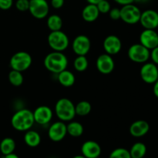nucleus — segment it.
I'll return each instance as SVG.
<instances>
[{"instance_id": "nucleus-1", "label": "nucleus", "mask_w": 158, "mask_h": 158, "mask_svg": "<svg viewBox=\"0 0 158 158\" xmlns=\"http://www.w3.org/2000/svg\"><path fill=\"white\" fill-rule=\"evenodd\" d=\"M68 59L63 52L53 51L48 54L44 59V66L48 71L58 74L66 69Z\"/></svg>"}, {"instance_id": "nucleus-2", "label": "nucleus", "mask_w": 158, "mask_h": 158, "mask_svg": "<svg viewBox=\"0 0 158 158\" xmlns=\"http://www.w3.org/2000/svg\"><path fill=\"white\" fill-rule=\"evenodd\" d=\"M35 120L33 113L28 109H22L16 111L11 119L12 127L18 131H27L33 126Z\"/></svg>"}, {"instance_id": "nucleus-3", "label": "nucleus", "mask_w": 158, "mask_h": 158, "mask_svg": "<svg viewBox=\"0 0 158 158\" xmlns=\"http://www.w3.org/2000/svg\"><path fill=\"white\" fill-rule=\"evenodd\" d=\"M55 114L61 121H71L76 116L75 105L69 99H60L55 105Z\"/></svg>"}, {"instance_id": "nucleus-4", "label": "nucleus", "mask_w": 158, "mask_h": 158, "mask_svg": "<svg viewBox=\"0 0 158 158\" xmlns=\"http://www.w3.org/2000/svg\"><path fill=\"white\" fill-rule=\"evenodd\" d=\"M48 44L53 51L63 52L69 46V40L63 31H52L48 35Z\"/></svg>"}, {"instance_id": "nucleus-5", "label": "nucleus", "mask_w": 158, "mask_h": 158, "mask_svg": "<svg viewBox=\"0 0 158 158\" xmlns=\"http://www.w3.org/2000/svg\"><path fill=\"white\" fill-rule=\"evenodd\" d=\"M32 56L30 54L24 51L17 52L11 57L10 67L14 70L23 73L30 67L32 64Z\"/></svg>"}, {"instance_id": "nucleus-6", "label": "nucleus", "mask_w": 158, "mask_h": 158, "mask_svg": "<svg viewBox=\"0 0 158 158\" xmlns=\"http://www.w3.org/2000/svg\"><path fill=\"white\" fill-rule=\"evenodd\" d=\"M141 11L137 6L131 4L124 5L120 9V19L129 25L137 24L140 22Z\"/></svg>"}, {"instance_id": "nucleus-7", "label": "nucleus", "mask_w": 158, "mask_h": 158, "mask_svg": "<svg viewBox=\"0 0 158 158\" xmlns=\"http://www.w3.org/2000/svg\"><path fill=\"white\" fill-rule=\"evenodd\" d=\"M128 57L132 62L137 63H144L150 59V49L140 43L132 45L128 49Z\"/></svg>"}, {"instance_id": "nucleus-8", "label": "nucleus", "mask_w": 158, "mask_h": 158, "mask_svg": "<svg viewBox=\"0 0 158 158\" xmlns=\"http://www.w3.org/2000/svg\"><path fill=\"white\" fill-rule=\"evenodd\" d=\"M29 11L37 19L46 18L49 12V6L46 0H29Z\"/></svg>"}, {"instance_id": "nucleus-9", "label": "nucleus", "mask_w": 158, "mask_h": 158, "mask_svg": "<svg viewBox=\"0 0 158 158\" xmlns=\"http://www.w3.org/2000/svg\"><path fill=\"white\" fill-rule=\"evenodd\" d=\"M140 75L143 82L154 84L158 80V68L154 63H144L140 68Z\"/></svg>"}, {"instance_id": "nucleus-10", "label": "nucleus", "mask_w": 158, "mask_h": 158, "mask_svg": "<svg viewBox=\"0 0 158 158\" xmlns=\"http://www.w3.org/2000/svg\"><path fill=\"white\" fill-rule=\"evenodd\" d=\"M67 134L66 124L63 121H56L52 123L48 130V136L53 142H60Z\"/></svg>"}, {"instance_id": "nucleus-11", "label": "nucleus", "mask_w": 158, "mask_h": 158, "mask_svg": "<svg viewBox=\"0 0 158 158\" xmlns=\"http://www.w3.org/2000/svg\"><path fill=\"white\" fill-rule=\"evenodd\" d=\"M73 50L77 56H86L91 48V42L85 35H79L73 42Z\"/></svg>"}, {"instance_id": "nucleus-12", "label": "nucleus", "mask_w": 158, "mask_h": 158, "mask_svg": "<svg viewBox=\"0 0 158 158\" xmlns=\"http://www.w3.org/2000/svg\"><path fill=\"white\" fill-rule=\"evenodd\" d=\"M96 66L99 72L104 75L111 73L115 67V63L112 56L107 53L101 54L97 59Z\"/></svg>"}, {"instance_id": "nucleus-13", "label": "nucleus", "mask_w": 158, "mask_h": 158, "mask_svg": "<svg viewBox=\"0 0 158 158\" xmlns=\"http://www.w3.org/2000/svg\"><path fill=\"white\" fill-rule=\"evenodd\" d=\"M140 23L144 29H155L158 26V12L153 9H147L141 12Z\"/></svg>"}, {"instance_id": "nucleus-14", "label": "nucleus", "mask_w": 158, "mask_h": 158, "mask_svg": "<svg viewBox=\"0 0 158 158\" xmlns=\"http://www.w3.org/2000/svg\"><path fill=\"white\" fill-rule=\"evenodd\" d=\"M33 117L35 123L40 125H46L52 118V109L47 106H40L33 111Z\"/></svg>"}, {"instance_id": "nucleus-15", "label": "nucleus", "mask_w": 158, "mask_h": 158, "mask_svg": "<svg viewBox=\"0 0 158 158\" xmlns=\"http://www.w3.org/2000/svg\"><path fill=\"white\" fill-rule=\"evenodd\" d=\"M140 43L151 50L158 45V34L154 29H145L140 35Z\"/></svg>"}, {"instance_id": "nucleus-16", "label": "nucleus", "mask_w": 158, "mask_h": 158, "mask_svg": "<svg viewBox=\"0 0 158 158\" xmlns=\"http://www.w3.org/2000/svg\"><path fill=\"white\" fill-rule=\"evenodd\" d=\"M103 46L106 53L113 56L120 52L122 48V43L118 36L110 35L105 38Z\"/></svg>"}, {"instance_id": "nucleus-17", "label": "nucleus", "mask_w": 158, "mask_h": 158, "mask_svg": "<svg viewBox=\"0 0 158 158\" xmlns=\"http://www.w3.org/2000/svg\"><path fill=\"white\" fill-rule=\"evenodd\" d=\"M82 155L86 158L99 157L101 154V148L97 142L94 140H87L81 147Z\"/></svg>"}, {"instance_id": "nucleus-18", "label": "nucleus", "mask_w": 158, "mask_h": 158, "mask_svg": "<svg viewBox=\"0 0 158 158\" xmlns=\"http://www.w3.org/2000/svg\"><path fill=\"white\" fill-rule=\"evenodd\" d=\"M150 130V125L146 120L134 121L130 127V133L134 137H141L146 135Z\"/></svg>"}, {"instance_id": "nucleus-19", "label": "nucleus", "mask_w": 158, "mask_h": 158, "mask_svg": "<svg viewBox=\"0 0 158 158\" xmlns=\"http://www.w3.org/2000/svg\"><path fill=\"white\" fill-rule=\"evenodd\" d=\"M100 14L97 5L88 4L87 6L83 8V11H82V18L84 21L92 23L98 19Z\"/></svg>"}, {"instance_id": "nucleus-20", "label": "nucleus", "mask_w": 158, "mask_h": 158, "mask_svg": "<svg viewBox=\"0 0 158 158\" xmlns=\"http://www.w3.org/2000/svg\"><path fill=\"white\" fill-rule=\"evenodd\" d=\"M58 75V81L64 87H70L75 83V76L71 71L65 69Z\"/></svg>"}, {"instance_id": "nucleus-21", "label": "nucleus", "mask_w": 158, "mask_h": 158, "mask_svg": "<svg viewBox=\"0 0 158 158\" xmlns=\"http://www.w3.org/2000/svg\"><path fill=\"white\" fill-rule=\"evenodd\" d=\"M24 141L27 146L35 148L41 143V137L37 131L29 130L24 135Z\"/></svg>"}, {"instance_id": "nucleus-22", "label": "nucleus", "mask_w": 158, "mask_h": 158, "mask_svg": "<svg viewBox=\"0 0 158 158\" xmlns=\"http://www.w3.org/2000/svg\"><path fill=\"white\" fill-rule=\"evenodd\" d=\"M66 131L67 134L73 137H79L83 134V127L80 123L77 121H69L66 125Z\"/></svg>"}, {"instance_id": "nucleus-23", "label": "nucleus", "mask_w": 158, "mask_h": 158, "mask_svg": "<svg viewBox=\"0 0 158 158\" xmlns=\"http://www.w3.org/2000/svg\"><path fill=\"white\" fill-rule=\"evenodd\" d=\"M15 149V142L11 137H6L0 143V151L3 156L12 154Z\"/></svg>"}, {"instance_id": "nucleus-24", "label": "nucleus", "mask_w": 158, "mask_h": 158, "mask_svg": "<svg viewBox=\"0 0 158 158\" xmlns=\"http://www.w3.org/2000/svg\"><path fill=\"white\" fill-rule=\"evenodd\" d=\"M131 158H143L146 155L147 147L141 142H137L131 147L130 150Z\"/></svg>"}, {"instance_id": "nucleus-25", "label": "nucleus", "mask_w": 158, "mask_h": 158, "mask_svg": "<svg viewBox=\"0 0 158 158\" xmlns=\"http://www.w3.org/2000/svg\"><path fill=\"white\" fill-rule=\"evenodd\" d=\"M47 26L51 32L61 30L63 26V20L60 15L54 14L51 15L47 19Z\"/></svg>"}, {"instance_id": "nucleus-26", "label": "nucleus", "mask_w": 158, "mask_h": 158, "mask_svg": "<svg viewBox=\"0 0 158 158\" xmlns=\"http://www.w3.org/2000/svg\"><path fill=\"white\" fill-rule=\"evenodd\" d=\"M92 106L90 103L86 100H83L77 103L75 106L76 115H79L80 117H85L88 115L91 112Z\"/></svg>"}, {"instance_id": "nucleus-27", "label": "nucleus", "mask_w": 158, "mask_h": 158, "mask_svg": "<svg viewBox=\"0 0 158 158\" xmlns=\"http://www.w3.org/2000/svg\"><path fill=\"white\" fill-rule=\"evenodd\" d=\"M8 78H9V83L14 86H20L23 83V80H24L22 72L14 70V69H12L9 72Z\"/></svg>"}, {"instance_id": "nucleus-28", "label": "nucleus", "mask_w": 158, "mask_h": 158, "mask_svg": "<svg viewBox=\"0 0 158 158\" xmlns=\"http://www.w3.org/2000/svg\"><path fill=\"white\" fill-rule=\"evenodd\" d=\"M88 60L86 56H77L73 63L74 68L78 72H83L88 67Z\"/></svg>"}, {"instance_id": "nucleus-29", "label": "nucleus", "mask_w": 158, "mask_h": 158, "mask_svg": "<svg viewBox=\"0 0 158 158\" xmlns=\"http://www.w3.org/2000/svg\"><path fill=\"white\" fill-rule=\"evenodd\" d=\"M109 158H131V154L126 148H120L114 150L110 154Z\"/></svg>"}, {"instance_id": "nucleus-30", "label": "nucleus", "mask_w": 158, "mask_h": 158, "mask_svg": "<svg viewBox=\"0 0 158 158\" xmlns=\"http://www.w3.org/2000/svg\"><path fill=\"white\" fill-rule=\"evenodd\" d=\"M97 7L100 13L102 14L108 13L111 9L110 4V2L107 0H102V1H100V2L97 4Z\"/></svg>"}, {"instance_id": "nucleus-31", "label": "nucleus", "mask_w": 158, "mask_h": 158, "mask_svg": "<svg viewBox=\"0 0 158 158\" xmlns=\"http://www.w3.org/2000/svg\"><path fill=\"white\" fill-rule=\"evenodd\" d=\"M15 8L20 12L29 10V0H17L15 2Z\"/></svg>"}, {"instance_id": "nucleus-32", "label": "nucleus", "mask_w": 158, "mask_h": 158, "mask_svg": "<svg viewBox=\"0 0 158 158\" xmlns=\"http://www.w3.org/2000/svg\"><path fill=\"white\" fill-rule=\"evenodd\" d=\"M108 13H109L110 19H112L113 20L120 19V9L113 8V9H110V10Z\"/></svg>"}, {"instance_id": "nucleus-33", "label": "nucleus", "mask_w": 158, "mask_h": 158, "mask_svg": "<svg viewBox=\"0 0 158 158\" xmlns=\"http://www.w3.org/2000/svg\"><path fill=\"white\" fill-rule=\"evenodd\" d=\"M13 5V0H0V9L8 10Z\"/></svg>"}, {"instance_id": "nucleus-34", "label": "nucleus", "mask_w": 158, "mask_h": 158, "mask_svg": "<svg viewBox=\"0 0 158 158\" xmlns=\"http://www.w3.org/2000/svg\"><path fill=\"white\" fill-rule=\"evenodd\" d=\"M150 58L154 64L158 65V46L151 49V52H150Z\"/></svg>"}, {"instance_id": "nucleus-35", "label": "nucleus", "mask_w": 158, "mask_h": 158, "mask_svg": "<svg viewBox=\"0 0 158 158\" xmlns=\"http://www.w3.org/2000/svg\"><path fill=\"white\" fill-rule=\"evenodd\" d=\"M51 6L54 9H60L64 5V0H51Z\"/></svg>"}, {"instance_id": "nucleus-36", "label": "nucleus", "mask_w": 158, "mask_h": 158, "mask_svg": "<svg viewBox=\"0 0 158 158\" xmlns=\"http://www.w3.org/2000/svg\"><path fill=\"white\" fill-rule=\"evenodd\" d=\"M114 1L116 2L117 3H118V4L122 5V6H124V5L134 3L136 0H114Z\"/></svg>"}, {"instance_id": "nucleus-37", "label": "nucleus", "mask_w": 158, "mask_h": 158, "mask_svg": "<svg viewBox=\"0 0 158 158\" xmlns=\"http://www.w3.org/2000/svg\"><path fill=\"white\" fill-rule=\"evenodd\" d=\"M153 92H154V94L155 95V97L158 98V80L154 83V86H153Z\"/></svg>"}, {"instance_id": "nucleus-38", "label": "nucleus", "mask_w": 158, "mask_h": 158, "mask_svg": "<svg viewBox=\"0 0 158 158\" xmlns=\"http://www.w3.org/2000/svg\"><path fill=\"white\" fill-rule=\"evenodd\" d=\"M3 158H19V156H17L16 154H15L14 153H12V154L3 156Z\"/></svg>"}, {"instance_id": "nucleus-39", "label": "nucleus", "mask_w": 158, "mask_h": 158, "mask_svg": "<svg viewBox=\"0 0 158 158\" xmlns=\"http://www.w3.org/2000/svg\"><path fill=\"white\" fill-rule=\"evenodd\" d=\"M100 1H102V0H86L88 4H93V5H97V3L100 2Z\"/></svg>"}, {"instance_id": "nucleus-40", "label": "nucleus", "mask_w": 158, "mask_h": 158, "mask_svg": "<svg viewBox=\"0 0 158 158\" xmlns=\"http://www.w3.org/2000/svg\"><path fill=\"white\" fill-rule=\"evenodd\" d=\"M73 158H86V157H85L83 155H77V156H74Z\"/></svg>"}, {"instance_id": "nucleus-41", "label": "nucleus", "mask_w": 158, "mask_h": 158, "mask_svg": "<svg viewBox=\"0 0 158 158\" xmlns=\"http://www.w3.org/2000/svg\"><path fill=\"white\" fill-rule=\"evenodd\" d=\"M97 158H100V157H97Z\"/></svg>"}, {"instance_id": "nucleus-42", "label": "nucleus", "mask_w": 158, "mask_h": 158, "mask_svg": "<svg viewBox=\"0 0 158 158\" xmlns=\"http://www.w3.org/2000/svg\"><path fill=\"white\" fill-rule=\"evenodd\" d=\"M157 29H158V26H157Z\"/></svg>"}, {"instance_id": "nucleus-43", "label": "nucleus", "mask_w": 158, "mask_h": 158, "mask_svg": "<svg viewBox=\"0 0 158 158\" xmlns=\"http://www.w3.org/2000/svg\"><path fill=\"white\" fill-rule=\"evenodd\" d=\"M157 46H158V45H157Z\"/></svg>"}, {"instance_id": "nucleus-44", "label": "nucleus", "mask_w": 158, "mask_h": 158, "mask_svg": "<svg viewBox=\"0 0 158 158\" xmlns=\"http://www.w3.org/2000/svg\"><path fill=\"white\" fill-rule=\"evenodd\" d=\"M52 158H54V157H52Z\"/></svg>"}]
</instances>
